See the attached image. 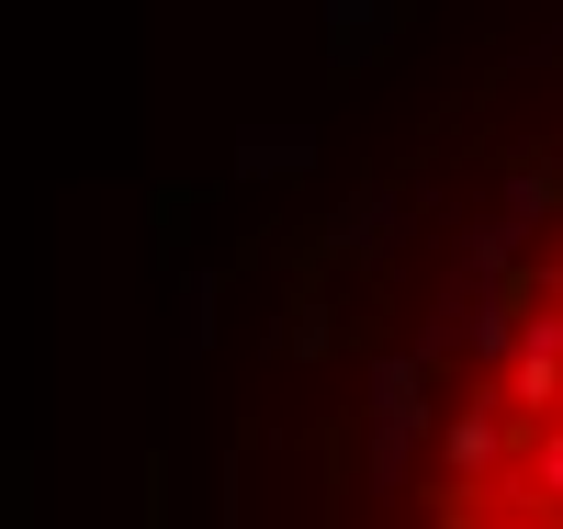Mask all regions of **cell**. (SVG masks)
<instances>
[{"label":"cell","mask_w":563,"mask_h":529,"mask_svg":"<svg viewBox=\"0 0 563 529\" xmlns=\"http://www.w3.org/2000/svg\"><path fill=\"white\" fill-rule=\"evenodd\" d=\"M417 440H429V372L406 350H372V406H361V451H372V496L406 485Z\"/></svg>","instance_id":"cell-1"},{"label":"cell","mask_w":563,"mask_h":529,"mask_svg":"<svg viewBox=\"0 0 563 529\" xmlns=\"http://www.w3.org/2000/svg\"><path fill=\"white\" fill-rule=\"evenodd\" d=\"M507 428H541V417H563V316L552 305H530L519 316V350H507V372H496V395H485Z\"/></svg>","instance_id":"cell-2"},{"label":"cell","mask_w":563,"mask_h":529,"mask_svg":"<svg viewBox=\"0 0 563 529\" xmlns=\"http://www.w3.org/2000/svg\"><path fill=\"white\" fill-rule=\"evenodd\" d=\"M507 462H519V428H507L485 395L440 417V473H451V496H496V485H507Z\"/></svg>","instance_id":"cell-3"},{"label":"cell","mask_w":563,"mask_h":529,"mask_svg":"<svg viewBox=\"0 0 563 529\" xmlns=\"http://www.w3.org/2000/svg\"><path fill=\"white\" fill-rule=\"evenodd\" d=\"M395 0H327V68H339V79H361L372 57H384V45H395Z\"/></svg>","instance_id":"cell-4"},{"label":"cell","mask_w":563,"mask_h":529,"mask_svg":"<svg viewBox=\"0 0 563 529\" xmlns=\"http://www.w3.org/2000/svg\"><path fill=\"white\" fill-rule=\"evenodd\" d=\"M395 225H406V191H395V180H361L350 203L327 214V249H339V260H361V249L384 260V249H395Z\"/></svg>","instance_id":"cell-5"},{"label":"cell","mask_w":563,"mask_h":529,"mask_svg":"<svg viewBox=\"0 0 563 529\" xmlns=\"http://www.w3.org/2000/svg\"><path fill=\"white\" fill-rule=\"evenodd\" d=\"M225 169H238V180H305L316 169V135L305 124H249L238 147H225Z\"/></svg>","instance_id":"cell-6"},{"label":"cell","mask_w":563,"mask_h":529,"mask_svg":"<svg viewBox=\"0 0 563 529\" xmlns=\"http://www.w3.org/2000/svg\"><path fill=\"white\" fill-rule=\"evenodd\" d=\"M496 496H519V507H563V417L519 428V473H507Z\"/></svg>","instance_id":"cell-7"},{"label":"cell","mask_w":563,"mask_h":529,"mask_svg":"<svg viewBox=\"0 0 563 529\" xmlns=\"http://www.w3.org/2000/svg\"><path fill=\"white\" fill-rule=\"evenodd\" d=\"M214 305H225V282H214V271L180 282V350H214Z\"/></svg>","instance_id":"cell-8"},{"label":"cell","mask_w":563,"mask_h":529,"mask_svg":"<svg viewBox=\"0 0 563 529\" xmlns=\"http://www.w3.org/2000/svg\"><path fill=\"white\" fill-rule=\"evenodd\" d=\"M496 214H507V225L530 236V225L552 214V169H507V191H496Z\"/></svg>","instance_id":"cell-9"},{"label":"cell","mask_w":563,"mask_h":529,"mask_svg":"<svg viewBox=\"0 0 563 529\" xmlns=\"http://www.w3.org/2000/svg\"><path fill=\"white\" fill-rule=\"evenodd\" d=\"M552 282H563V214H552Z\"/></svg>","instance_id":"cell-10"},{"label":"cell","mask_w":563,"mask_h":529,"mask_svg":"<svg viewBox=\"0 0 563 529\" xmlns=\"http://www.w3.org/2000/svg\"><path fill=\"white\" fill-rule=\"evenodd\" d=\"M440 529H474V518H462V507H451V518H440Z\"/></svg>","instance_id":"cell-11"}]
</instances>
